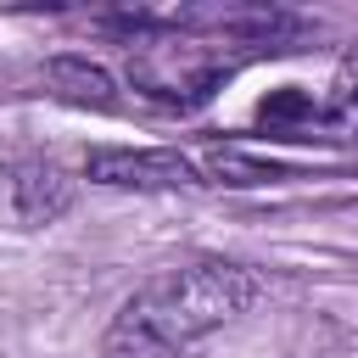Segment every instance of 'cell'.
<instances>
[{"mask_svg":"<svg viewBox=\"0 0 358 358\" xmlns=\"http://www.w3.org/2000/svg\"><path fill=\"white\" fill-rule=\"evenodd\" d=\"M0 196H6V213L22 229H45V224H56L73 207V179L56 162L28 157V162H17V168L0 173Z\"/></svg>","mask_w":358,"mask_h":358,"instance_id":"cell-4","label":"cell"},{"mask_svg":"<svg viewBox=\"0 0 358 358\" xmlns=\"http://www.w3.org/2000/svg\"><path fill=\"white\" fill-rule=\"evenodd\" d=\"M252 117H257V129H268V134H280V140H324V101H313V95L296 90V84L263 95Z\"/></svg>","mask_w":358,"mask_h":358,"instance_id":"cell-5","label":"cell"},{"mask_svg":"<svg viewBox=\"0 0 358 358\" xmlns=\"http://www.w3.org/2000/svg\"><path fill=\"white\" fill-rule=\"evenodd\" d=\"M207 173H213V185H268L285 168L263 162V157H241V151H207Z\"/></svg>","mask_w":358,"mask_h":358,"instance_id":"cell-8","label":"cell"},{"mask_svg":"<svg viewBox=\"0 0 358 358\" xmlns=\"http://www.w3.org/2000/svg\"><path fill=\"white\" fill-rule=\"evenodd\" d=\"M324 140H358V45L341 56L324 95Z\"/></svg>","mask_w":358,"mask_h":358,"instance_id":"cell-7","label":"cell"},{"mask_svg":"<svg viewBox=\"0 0 358 358\" xmlns=\"http://www.w3.org/2000/svg\"><path fill=\"white\" fill-rule=\"evenodd\" d=\"M252 56H263L257 45H241L229 34H207L179 22L173 11L162 17H134L129 22V84L168 112H196L207 106L229 73H241Z\"/></svg>","mask_w":358,"mask_h":358,"instance_id":"cell-2","label":"cell"},{"mask_svg":"<svg viewBox=\"0 0 358 358\" xmlns=\"http://www.w3.org/2000/svg\"><path fill=\"white\" fill-rule=\"evenodd\" d=\"M45 78H50V90H56L62 101H73V106H95V112L117 106V90H112L106 67L84 62V56H50V62H45Z\"/></svg>","mask_w":358,"mask_h":358,"instance_id":"cell-6","label":"cell"},{"mask_svg":"<svg viewBox=\"0 0 358 358\" xmlns=\"http://www.w3.org/2000/svg\"><path fill=\"white\" fill-rule=\"evenodd\" d=\"M84 179L106 185V190H190V185H207L201 168L173 151V145H95L84 157Z\"/></svg>","mask_w":358,"mask_h":358,"instance_id":"cell-3","label":"cell"},{"mask_svg":"<svg viewBox=\"0 0 358 358\" xmlns=\"http://www.w3.org/2000/svg\"><path fill=\"white\" fill-rule=\"evenodd\" d=\"M257 296L241 263H185L145 280L106 324L101 358H196V347L235 324Z\"/></svg>","mask_w":358,"mask_h":358,"instance_id":"cell-1","label":"cell"}]
</instances>
